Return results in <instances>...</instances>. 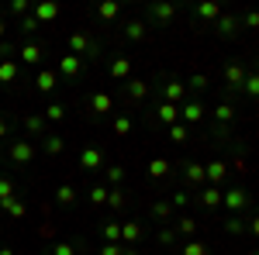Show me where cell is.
<instances>
[{
	"instance_id": "obj_28",
	"label": "cell",
	"mask_w": 259,
	"mask_h": 255,
	"mask_svg": "<svg viewBox=\"0 0 259 255\" xmlns=\"http://www.w3.org/2000/svg\"><path fill=\"white\" fill-rule=\"evenodd\" d=\"M107 207H111V211H124V207H128V193H124L121 186H111V190H107Z\"/></svg>"
},
{
	"instance_id": "obj_30",
	"label": "cell",
	"mask_w": 259,
	"mask_h": 255,
	"mask_svg": "<svg viewBox=\"0 0 259 255\" xmlns=\"http://www.w3.org/2000/svg\"><path fill=\"white\" fill-rule=\"evenodd\" d=\"M41 148H45V156H59L62 148H66V138H62V135H45Z\"/></svg>"
},
{
	"instance_id": "obj_14",
	"label": "cell",
	"mask_w": 259,
	"mask_h": 255,
	"mask_svg": "<svg viewBox=\"0 0 259 255\" xmlns=\"http://www.w3.org/2000/svg\"><path fill=\"white\" fill-rule=\"evenodd\" d=\"M80 73H83V59H80V56H59V73H56V76L76 79Z\"/></svg>"
},
{
	"instance_id": "obj_36",
	"label": "cell",
	"mask_w": 259,
	"mask_h": 255,
	"mask_svg": "<svg viewBox=\"0 0 259 255\" xmlns=\"http://www.w3.org/2000/svg\"><path fill=\"white\" fill-rule=\"evenodd\" d=\"M118 14H121V7L114 4V0H104V4L97 7V18H100V21H114Z\"/></svg>"
},
{
	"instance_id": "obj_41",
	"label": "cell",
	"mask_w": 259,
	"mask_h": 255,
	"mask_svg": "<svg viewBox=\"0 0 259 255\" xmlns=\"http://www.w3.org/2000/svg\"><path fill=\"white\" fill-rule=\"evenodd\" d=\"M87 200H90L94 207H104V203H107V186H90Z\"/></svg>"
},
{
	"instance_id": "obj_4",
	"label": "cell",
	"mask_w": 259,
	"mask_h": 255,
	"mask_svg": "<svg viewBox=\"0 0 259 255\" xmlns=\"http://www.w3.org/2000/svg\"><path fill=\"white\" fill-rule=\"evenodd\" d=\"M177 14H180V7H177V4H169V0H156V4L145 7V18L156 21V24H169Z\"/></svg>"
},
{
	"instance_id": "obj_31",
	"label": "cell",
	"mask_w": 259,
	"mask_h": 255,
	"mask_svg": "<svg viewBox=\"0 0 259 255\" xmlns=\"http://www.w3.org/2000/svg\"><path fill=\"white\" fill-rule=\"evenodd\" d=\"M180 252H183V255H207V252H211V245H207V241H197V238H187Z\"/></svg>"
},
{
	"instance_id": "obj_57",
	"label": "cell",
	"mask_w": 259,
	"mask_h": 255,
	"mask_svg": "<svg viewBox=\"0 0 259 255\" xmlns=\"http://www.w3.org/2000/svg\"><path fill=\"white\" fill-rule=\"evenodd\" d=\"M0 255H14V252H11V248H0Z\"/></svg>"
},
{
	"instance_id": "obj_39",
	"label": "cell",
	"mask_w": 259,
	"mask_h": 255,
	"mask_svg": "<svg viewBox=\"0 0 259 255\" xmlns=\"http://www.w3.org/2000/svg\"><path fill=\"white\" fill-rule=\"evenodd\" d=\"M104 176H107V183H111V186H121V179H124V166H118V162L104 166Z\"/></svg>"
},
{
	"instance_id": "obj_51",
	"label": "cell",
	"mask_w": 259,
	"mask_h": 255,
	"mask_svg": "<svg viewBox=\"0 0 259 255\" xmlns=\"http://www.w3.org/2000/svg\"><path fill=\"white\" fill-rule=\"evenodd\" d=\"M239 24H245V28H259V14L256 11H249V14H242Z\"/></svg>"
},
{
	"instance_id": "obj_38",
	"label": "cell",
	"mask_w": 259,
	"mask_h": 255,
	"mask_svg": "<svg viewBox=\"0 0 259 255\" xmlns=\"http://www.w3.org/2000/svg\"><path fill=\"white\" fill-rule=\"evenodd\" d=\"M242 93L252 97V100L259 97V76H256V73H245V79H242Z\"/></svg>"
},
{
	"instance_id": "obj_12",
	"label": "cell",
	"mask_w": 259,
	"mask_h": 255,
	"mask_svg": "<svg viewBox=\"0 0 259 255\" xmlns=\"http://www.w3.org/2000/svg\"><path fill=\"white\" fill-rule=\"evenodd\" d=\"M124 97L132 100V104H142V100L149 97V79H139V76H132L128 83H124Z\"/></svg>"
},
{
	"instance_id": "obj_40",
	"label": "cell",
	"mask_w": 259,
	"mask_h": 255,
	"mask_svg": "<svg viewBox=\"0 0 259 255\" xmlns=\"http://www.w3.org/2000/svg\"><path fill=\"white\" fill-rule=\"evenodd\" d=\"M100 235H104V241H121V224L118 221H107V224L100 228Z\"/></svg>"
},
{
	"instance_id": "obj_19",
	"label": "cell",
	"mask_w": 259,
	"mask_h": 255,
	"mask_svg": "<svg viewBox=\"0 0 259 255\" xmlns=\"http://www.w3.org/2000/svg\"><path fill=\"white\" fill-rule=\"evenodd\" d=\"M56 86H59V76L52 69H41L38 76H35V90L38 93H56Z\"/></svg>"
},
{
	"instance_id": "obj_10",
	"label": "cell",
	"mask_w": 259,
	"mask_h": 255,
	"mask_svg": "<svg viewBox=\"0 0 259 255\" xmlns=\"http://www.w3.org/2000/svg\"><path fill=\"white\" fill-rule=\"evenodd\" d=\"M162 100L180 107V104L187 100V86H183V79H166V83H162Z\"/></svg>"
},
{
	"instance_id": "obj_49",
	"label": "cell",
	"mask_w": 259,
	"mask_h": 255,
	"mask_svg": "<svg viewBox=\"0 0 259 255\" xmlns=\"http://www.w3.org/2000/svg\"><path fill=\"white\" fill-rule=\"evenodd\" d=\"M21 31H24V35H31V31H38V21L31 18V14H24V18H21Z\"/></svg>"
},
{
	"instance_id": "obj_37",
	"label": "cell",
	"mask_w": 259,
	"mask_h": 255,
	"mask_svg": "<svg viewBox=\"0 0 259 255\" xmlns=\"http://www.w3.org/2000/svg\"><path fill=\"white\" fill-rule=\"evenodd\" d=\"M0 207H4V211H7V214H11V217H18V221H21V217H24V214H28V207L21 203L18 196H11V200H4Z\"/></svg>"
},
{
	"instance_id": "obj_1",
	"label": "cell",
	"mask_w": 259,
	"mask_h": 255,
	"mask_svg": "<svg viewBox=\"0 0 259 255\" xmlns=\"http://www.w3.org/2000/svg\"><path fill=\"white\" fill-rule=\"evenodd\" d=\"M66 45H69V56H80V59H97V52H100V45L87 31H73Z\"/></svg>"
},
{
	"instance_id": "obj_35",
	"label": "cell",
	"mask_w": 259,
	"mask_h": 255,
	"mask_svg": "<svg viewBox=\"0 0 259 255\" xmlns=\"http://www.w3.org/2000/svg\"><path fill=\"white\" fill-rule=\"evenodd\" d=\"M14 79H18V62L4 59L0 62V83H14Z\"/></svg>"
},
{
	"instance_id": "obj_53",
	"label": "cell",
	"mask_w": 259,
	"mask_h": 255,
	"mask_svg": "<svg viewBox=\"0 0 259 255\" xmlns=\"http://www.w3.org/2000/svg\"><path fill=\"white\" fill-rule=\"evenodd\" d=\"M228 135H232L228 124H214V138H218V141H228Z\"/></svg>"
},
{
	"instance_id": "obj_3",
	"label": "cell",
	"mask_w": 259,
	"mask_h": 255,
	"mask_svg": "<svg viewBox=\"0 0 259 255\" xmlns=\"http://www.w3.org/2000/svg\"><path fill=\"white\" fill-rule=\"evenodd\" d=\"M249 203H252V196H249V190H245V186H232V190H221V207H228L232 214L245 211Z\"/></svg>"
},
{
	"instance_id": "obj_56",
	"label": "cell",
	"mask_w": 259,
	"mask_h": 255,
	"mask_svg": "<svg viewBox=\"0 0 259 255\" xmlns=\"http://www.w3.org/2000/svg\"><path fill=\"white\" fill-rule=\"evenodd\" d=\"M4 35H7V28H4V21H0V41H4Z\"/></svg>"
},
{
	"instance_id": "obj_43",
	"label": "cell",
	"mask_w": 259,
	"mask_h": 255,
	"mask_svg": "<svg viewBox=\"0 0 259 255\" xmlns=\"http://www.w3.org/2000/svg\"><path fill=\"white\" fill-rule=\"evenodd\" d=\"M80 252V241H76V245H73V241H56V245H52V255H76Z\"/></svg>"
},
{
	"instance_id": "obj_29",
	"label": "cell",
	"mask_w": 259,
	"mask_h": 255,
	"mask_svg": "<svg viewBox=\"0 0 259 255\" xmlns=\"http://www.w3.org/2000/svg\"><path fill=\"white\" fill-rule=\"evenodd\" d=\"M166 135H169V141L183 145V141H190V128H187L183 121H177V124H169V128H166Z\"/></svg>"
},
{
	"instance_id": "obj_32",
	"label": "cell",
	"mask_w": 259,
	"mask_h": 255,
	"mask_svg": "<svg viewBox=\"0 0 259 255\" xmlns=\"http://www.w3.org/2000/svg\"><path fill=\"white\" fill-rule=\"evenodd\" d=\"M183 86H187V90H194V93H204V90L211 86V76H207V73H194Z\"/></svg>"
},
{
	"instance_id": "obj_20",
	"label": "cell",
	"mask_w": 259,
	"mask_h": 255,
	"mask_svg": "<svg viewBox=\"0 0 259 255\" xmlns=\"http://www.w3.org/2000/svg\"><path fill=\"white\" fill-rule=\"evenodd\" d=\"M173 235L177 238H194L197 235V221H194V217H177V221H173Z\"/></svg>"
},
{
	"instance_id": "obj_17",
	"label": "cell",
	"mask_w": 259,
	"mask_h": 255,
	"mask_svg": "<svg viewBox=\"0 0 259 255\" xmlns=\"http://www.w3.org/2000/svg\"><path fill=\"white\" fill-rule=\"evenodd\" d=\"M194 14H197L200 21H207V24H214V21L221 18V4L218 0H200L197 7H194Z\"/></svg>"
},
{
	"instance_id": "obj_33",
	"label": "cell",
	"mask_w": 259,
	"mask_h": 255,
	"mask_svg": "<svg viewBox=\"0 0 259 255\" xmlns=\"http://www.w3.org/2000/svg\"><path fill=\"white\" fill-rule=\"evenodd\" d=\"M111 128H114V135H118V138H128V135H132V128H135V121L128 118V114H118Z\"/></svg>"
},
{
	"instance_id": "obj_47",
	"label": "cell",
	"mask_w": 259,
	"mask_h": 255,
	"mask_svg": "<svg viewBox=\"0 0 259 255\" xmlns=\"http://www.w3.org/2000/svg\"><path fill=\"white\" fill-rule=\"evenodd\" d=\"M121 252H124L121 241H104V245H100V255H121Z\"/></svg>"
},
{
	"instance_id": "obj_23",
	"label": "cell",
	"mask_w": 259,
	"mask_h": 255,
	"mask_svg": "<svg viewBox=\"0 0 259 255\" xmlns=\"http://www.w3.org/2000/svg\"><path fill=\"white\" fill-rule=\"evenodd\" d=\"M197 200L207 207V211H214V207H221V186H200Z\"/></svg>"
},
{
	"instance_id": "obj_45",
	"label": "cell",
	"mask_w": 259,
	"mask_h": 255,
	"mask_svg": "<svg viewBox=\"0 0 259 255\" xmlns=\"http://www.w3.org/2000/svg\"><path fill=\"white\" fill-rule=\"evenodd\" d=\"M190 200H194L190 190H177V193L169 196V203H173V207H190Z\"/></svg>"
},
{
	"instance_id": "obj_7",
	"label": "cell",
	"mask_w": 259,
	"mask_h": 255,
	"mask_svg": "<svg viewBox=\"0 0 259 255\" xmlns=\"http://www.w3.org/2000/svg\"><path fill=\"white\" fill-rule=\"evenodd\" d=\"M225 176H228V162H221V159L204 162V183H207V186H221Z\"/></svg>"
},
{
	"instance_id": "obj_27",
	"label": "cell",
	"mask_w": 259,
	"mask_h": 255,
	"mask_svg": "<svg viewBox=\"0 0 259 255\" xmlns=\"http://www.w3.org/2000/svg\"><path fill=\"white\" fill-rule=\"evenodd\" d=\"M149 214L156 217V221H173V203H169V200H152Z\"/></svg>"
},
{
	"instance_id": "obj_13",
	"label": "cell",
	"mask_w": 259,
	"mask_h": 255,
	"mask_svg": "<svg viewBox=\"0 0 259 255\" xmlns=\"http://www.w3.org/2000/svg\"><path fill=\"white\" fill-rule=\"evenodd\" d=\"M7 156H11V162H18V166H28V162L35 159V145H31V141H14V145L7 148Z\"/></svg>"
},
{
	"instance_id": "obj_26",
	"label": "cell",
	"mask_w": 259,
	"mask_h": 255,
	"mask_svg": "<svg viewBox=\"0 0 259 255\" xmlns=\"http://www.w3.org/2000/svg\"><path fill=\"white\" fill-rule=\"evenodd\" d=\"M145 35H149L145 21H128V24H124V38L128 41H145Z\"/></svg>"
},
{
	"instance_id": "obj_22",
	"label": "cell",
	"mask_w": 259,
	"mask_h": 255,
	"mask_svg": "<svg viewBox=\"0 0 259 255\" xmlns=\"http://www.w3.org/2000/svg\"><path fill=\"white\" fill-rule=\"evenodd\" d=\"M169 173H173V162H169V159L156 156L152 162H149V179H166Z\"/></svg>"
},
{
	"instance_id": "obj_52",
	"label": "cell",
	"mask_w": 259,
	"mask_h": 255,
	"mask_svg": "<svg viewBox=\"0 0 259 255\" xmlns=\"http://www.w3.org/2000/svg\"><path fill=\"white\" fill-rule=\"evenodd\" d=\"M159 245H177V235H173V228H162V231H159Z\"/></svg>"
},
{
	"instance_id": "obj_55",
	"label": "cell",
	"mask_w": 259,
	"mask_h": 255,
	"mask_svg": "<svg viewBox=\"0 0 259 255\" xmlns=\"http://www.w3.org/2000/svg\"><path fill=\"white\" fill-rule=\"evenodd\" d=\"M121 255H142V252H139V248H124Z\"/></svg>"
},
{
	"instance_id": "obj_24",
	"label": "cell",
	"mask_w": 259,
	"mask_h": 255,
	"mask_svg": "<svg viewBox=\"0 0 259 255\" xmlns=\"http://www.w3.org/2000/svg\"><path fill=\"white\" fill-rule=\"evenodd\" d=\"M214 121L232 128V121H235V104H232V100H221L218 107H214Z\"/></svg>"
},
{
	"instance_id": "obj_6",
	"label": "cell",
	"mask_w": 259,
	"mask_h": 255,
	"mask_svg": "<svg viewBox=\"0 0 259 255\" xmlns=\"http://www.w3.org/2000/svg\"><path fill=\"white\" fill-rule=\"evenodd\" d=\"M177 121H180V107L177 104L159 100V104L152 107V124H166V128H169V124H177Z\"/></svg>"
},
{
	"instance_id": "obj_42",
	"label": "cell",
	"mask_w": 259,
	"mask_h": 255,
	"mask_svg": "<svg viewBox=\"0 0 259 255\" xmlns=\"http://www.w3.org/2000/svg\"><path fill=\"white\" fill-rule=\"evenodd\" d=\"M41 118H45V121H62V118H66V104H49Z\"/></svg>"
},
{
	"instance_id": "obj_21",
	"label": "cell",
	"mask_w": 259,
	"mask_h": 255,
	"mask_svg": "<svg viewBox=\"0 0 259 255\" xmlns=\"http://www.w3.org/2000/svg\"><path fill=\"white\" fill-rule=\"evenodd\" d=\"M90 111H94L97 118L111 114V111H114V100H111V93H94V97H90Z\"/></svg>"
},
{
	"instance_id": "obj_34",
	"label": "cell",
	"mask_w": 259,
	"mask_h": 255,
	"mask_svg": "<svg viewBox=\"0 0 259 255\" xmlns=\"http://www.w3.org/2000/svg\"><path fill=\"white\" fill-rule=\"evenodd\" d=\"M24 131L28 135H45V118L41 114H28L24 118Z\"/></svg>"
},
{
	"instance_id": "obj_46",
	"label": "cell",
	"mask_w": 259,
	"mask_h": 255,
	"mask_svg": "<svg viewBox=\"0 0 259 255\" xmlns=\"http://www.w3.org/2000/svg\"><path fill=\"white\" fill-rule=\"evenodd\" d=\"M11 196H14V179H11V176H0V203H4V200H11Z\"/></svg>"
},
{
	"instance_id": "obj_48",
	"label": "cell",
	"mask_w": 259,
	"mask_h": 255,
	"mask_svg": "<svg viewBox=\"0 0 259 255\" xmlns=\"http://www.w3.org/2000/svg\"><path fill=\"white\" fill-rule=\"evenodd\" d=\"M7 11H11L14 18H24V14H28V0H11V7H7Z\"/></svg>"
},
{
	"instance_id": "obj_11",
	"label": "cell",
	"mask_w": 259,
	"mask_h": 255,
	"mask_svg": "<svg viewBox=\"0 0 259 255\" xmlns=\"http://www.w3.org/2000/svg\"><path fill=\"white\" fill-rule=\"evenodd\" d=\"M211 28H214V31H218L221 38H235V35H239V14H221L218 21H214V24H211Z\"/></svg>"
},
{
	"instance_id": "obj_2",
	"label": "cell",
	"mask_w": 259,
	"mask_h": 255,
	"mask_svg": "<svg viewBox=\"0 0 259 255\" xmlns=\"http://www.w3.org/2000/svg\"><path fill=\"white\" fill-rule=\"evenodd\" d=\"M76 162H80V169H87V173H100V169L107 166L104 148H100V145H94V141H87V145L80 148V159H76Z\"/></svg>"
},
{
	"instance_id": "obj_9",
	"label": "cell",
	"mask_w": 259,
	"mask_h": 255,
	"mask_svg": "<svg viewBox=\"0 0 259 255\" xmlns=\"http://www.w3.org/2000/svg\"><path fill=\"white\" fill-rule=\"evenodd\" d=\"M142 238H145L142 221H124V224H121V241H124V248H135Z\"/></svg>"
},
{
	"instance_id": "obj_8",
	"label": "cell",
	"mask_w": 259,
	"mask_h": 255,
	"mask_svg": "<svg viewBox=\"0 0 259 255\" xmlns=\"http://www.w3.org/2000/svg\"><path fill=\"white\" fill-rule=\"evenodd\" d=\"M180 173H183V179L190 183V186H207L204 183V162H194V159H187V162H177Z\"/></svg>"
},
{
	"instance_id": "obj_25",
	"label": "cell",
	"mask_w": 259,
	"mask_h": 255,
	"mask_svg": "<svg viewBox=\"0 0 259 255\" xmlns=\"http://www.w3.org/2000/svg\"><path fill=\"white\" fill-rule=\"evenodd\" d=\"M76 190H73V183H62V186H56V203H59V207H73V203H76Z\"/></svg>"
},
{
	"instance_id": "obj_18",
	"label": "cell",
	"mask_w": 259,
	"mask_h": 255,
	"mask_svg": "<svg viewBox=\"0 0 259 255\" xmlns=\"http://www.w3.org/2000/svg\"><path fill=\"white\" fill-rule=\"evenodd\" d=\"M107 73H111V79H132V59L128 56H114Z\"/></svg>"
},
{
	"instance_id": "obj_50",
	"label": "cell",
	"mask_w": 259,
	"mask_h": 255,
	"mask_svg": "<svg viewBox=\"0 0 259 255\" xmlns=\"http://www.w3.org/2000/svg\"><path fill=\"white\" fill-rule=\"evenodd\" d=\"M232 169H235L239 176H245V173H249V162H245V159H242L239 152H235V159H232Z\"/></svg>"
},
{
	"instance_id": "obj_44",
	"label": "cell",
	"mask_w": 259,
	"mask_h": 255,
	"mask_svg": "<svg viewBox=\"0 0 259 255\" xmlns=\"http://www.w3.org/2000/svg\"><path fill=\"white\" fill-rule=\"evenodd\" d=\"M225 231H228V235H242V231H245V221H239V214L225 217Z\"/></svg>"
},
{
	"instance_id": "obj_15",
	"label": "cell",
	"mask_w": 259,
	"mask_h": 255,
	"mask_svg": "<svg viewBox=\"0 0 259 255\" xmlns=\"http://www.w3.org/2000/svg\"><path fill=\"white\" fill-rule=\"evenodd\" d=\"M21 62H28V66H38L41 59H45V45H38V41H24L18 48Z\"/></svg>"
},
{
	"instance_id": "obj_16",
	"label": "cell",
	"mask_w": 259,
	"mask_h": 255,
	"mask_svg": "<svg viewBox=\"0 0 259 255\" xmlns=\"http://www.w3.org/2000/svg\"><path fill=\"white\" fill-rule=\"evenodd\" d=\"M31 18L38 21V24H49V21L59 18V4L56 0H41V4H35V14Z\"/></svg>"
},
{
	"instance_id": "obj_5",
	"label": "cell",
	"mask_w": 259,
	"mask_h": 255,
	"mask_svg": "<svg viewBox=\"0 0 259 255\" xmlns=\"http://www.w3.org/2000/svg\"><path fill=\"white\" fill-rule=\"evenodd\" d=\"M204 118H207L204 100H183V104H180V121H183V124H200Z\"/></svg>"
},
{
	"instance_id": "obj_54",
	"label": "cell",
	"mask_w": 259,
	"mask_h": 255,
	"mask_svg": "<svg viewBox=\"0 0 259 255\" xmlns=\"http://www.w3.org/2000/svg\"><path fill=\"white\" fill-rule=\"evenodd\" d=\"M7 131H11V128H7V121L0 118V138H7Z\"/></svg>"
}]
</instances>
